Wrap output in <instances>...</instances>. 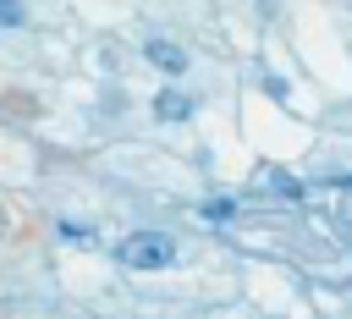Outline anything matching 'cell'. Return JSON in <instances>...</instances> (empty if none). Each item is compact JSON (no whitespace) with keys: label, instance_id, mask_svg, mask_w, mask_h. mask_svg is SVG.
Returning <instances> with one entry per match:
<instances>
[{"label":"cell","instance_id":"5b68a950","mask_svg":"<svg viewBox=\"0 0 352 319\" xmlns=\"http://www.w3.org/2000/svg\"><path fill=\"white\" fill-rule=\"evenodd\" d=\"M204 214H209V220H226V214H231V198H214V204H209Z\"/></svg>","mask_w":352,"mask_h":319},{"label":"cell","instance_id":"277c9868","mask_svg":"<svg viewBox=\"0 0 352 319\" xmlns=\"http://www.w3.org/2000/svg\"><path fill=\"white\" fill-rule=\"evenodd\" d=\"M0 22L16 28V22H22V0H0Z\"/></svg>","mask_w":352,"mask_h":319},{"label":"cell","instance_id":"8992f818","mask_svg":"<svg viewBox=\"0 0 352 319\" xmlns=\"http://www.w3.org/2000/svg\"><path fill=\"white\" fill-rule=\"evenodd\" d=\"M60 236H66V242H88V226H72V220H66V226H60Z\"/></svg>","mask_w":352,"mask_h":319},{"label":"cell","instance_id":"7a4b0ae2","mask_svg":"<svg viewBox=\"0 0 352 319\" xmlns=\"http://www.w3.org/2000/svg\"><path fill=\"white\" fill-rule=\"evenodd\" d=\"M148 60H154V66H165V72H187V55H182L176 44H160V38L148 44Z\"/></svg>","mask_w":352,"mask_h":319},{"label":"cell","instance_id":"3957f363","mask_svg":"<svg viewBox=\"0 0 352 319\" xmlns=\"http://www.w3.org/2000/svg\"><path fill=\"white\" fill-rule=\"evenodd\" d=\"M154 116H160V121H187L192 104H187L182 94H160V99H154Z\"/></svg>","mask_w":352,"mask_h":319},{"label":"cell","instance_id":"6da1fadb","mask_svg":"<svg viewBox=\"0 0 352 319\" xmlns=\"http://www.w3.org/2000/svg\"><path fill=\"white\" fill-rule=\"evenodd\" d=\"M116 258H121L126 270H165V264L176 258V242H170L165 231H132V236L116 242Z\"/></svg>","mask_w":352,"mask_h":319}]
</instances>
